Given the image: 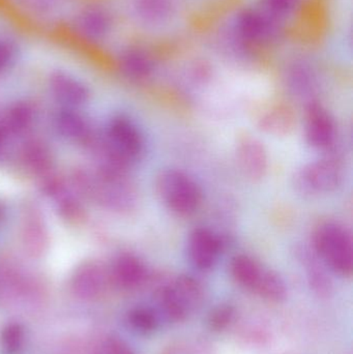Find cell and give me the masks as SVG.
Listing matches in <instances>:
<instances>
[{"mask_svg":"<svg viewBox=\"0 0 353 354\" xmlns=\"http://www.w3.org/2000/svg\"><path fill=\"white\" fill-rule=\"evenodd\" d=\"M115 8L112 0H81L60 35L90 53L111 52L118 45Z\"/></svg>","mask_w":353,"mask_h":354,"instance_id":"6da1fadb","label":"cell"},{"mask_svg":"<svg viewBox=\"0 0 353 354\" xmlns=\"http://www.w3.org/2000/svg\"><path fill=\"white\" fill-rule=\"evenodd\" d=\"M81 0H0V10L29 32L59 35Z\"/></svg>","mask_w":353,"mask_h":354,"instance_id":"7a4b0ae2","label":"cell"},{"mask_svg":"<svg viewBox=\"0 0 353 354\" xmlns=\"http://www.w3.org/2000/svg\"><path fill=\"white\" fill-rule=\"evenodd\" d=\"M311 247L331 272L344 277L352 274V235L341 223H321L313 232Z\"/></svg>","mask_w":353,"mask_h":354,"instance_id":"3957f363","label":"cell"},{"mask_svg":"<svg viewBox=\"0 0 353 354\" xmlns=\"http://www.w3.org/2000/svg\"><path fill=\"white\" fill-rule=\"evenodd\" d=\"M155 191L164 205L176 216L195 214L202 202L200 185L182 170L168 168L155 178Z\"/></svg>","mask_w":353,"mask_h":354,"instance_id":"277c9868","label":"cell"},{"mask_svg":"<svg viewBox=\"0 0 353 354\" xmlns=\"http://www.w3.org/2000/svg\"><path fill=\"white\" fill-rule=\"evenodd\" d=\"M343 177L339 159L330 156L296 170L292 176V187L300 197L315 199L337 191L343 183Z\"/></svg>","mask_w":353,"mask_h":354,"instance_id":"5b68a950","label":"cell"},{"mask_svg":"<svg viewBox=\"0 0 353 354\" xmlns=\"http://www.w3.org/2000/svg\"><path fill=\"white\" fill-rule=\"evenodd\" d=\"M203 297L202 284L194 277L182 274L162 289L157 311L161 319L184 322L198 309Z\"/></svg>","mask_w":353,"mask_h":354,"instance_id":"8992f818","label":"cell"},{"mask_svg":"<svg viewBox=\"0 0 353 354\" xmlns=\"http://www.w3.org/2000/svg\"><path fill=\"white\" fill-rule=\"evenodd\" d=\"M107 164L124 169L142 157L144 138L140 129L126 116H117L106 130Z\"/></svg>","mask_w":353,"mask_h":354,"instance_id":"52a82bcc","label":"cell"},{"mask_svg":"<svg viewBox=\"0 0 353 354\" xmlns=\"http://www.w3.org/2000/svg\"><path fill=\"white\" fill-rule=\"evenodd\" d=\"M28 30L0 10V78L12 75L32 52Z\"/></svg>","mask_w":353,"mask_h":354,"instance_id":"ba28073f","label":"cell"},{"mask_svg":"<svg viewBox=\"0 0 353 354\" xmlns=\"http://www.w3.org/2000/svg\"><path fill=\"white\" fill-rule=\"evenodd\" d=\"M124 170L106 164L97 183L99 201L108 208L118 212L132 209L137 202L136 191L124 176Z\"/></svg>","mask_w":353,"mask_h":354,"instance_id":"9c48e42d","label":"cell"},{"mask_svg":"<svg viewBox=\"0 0 353 354\" xmlns=\"http://www.w3.org/2000/svg\"><path fill=\"white\" fill-rule=\"evenodd\" d=\"M225 249V241L219 233L205 226L193 229L187 241L189 262L199 272H209L217 266Z\"/></svg>","mask_w":353,"mask_h":354,"instance_id":"30bf717a","label":"cell"},{"mask_svg":"<svg viewBox=\"0 0 353 354\" xmlns=\"http://www.w3.org/2000/svg\"><path fill=\"white\" fill-rule=\"evenodd\" d=\"M48 87L52 97L66 107L83 105L90 97V89L80 75L64 66L50 70Z\"/></svg>","mask_w":353,"mask_h":354,"instance_id":"8fae6325","label":"cell"},{"mask_svg":"<svg viewBox=\"0 0 353 354\" xmlns=\"http://www.w3.org/2000/svg\"><path fill=\"white\" fill-rule=\"evenodd\" d=\"M305 136L307 143L318 151H331L337 141V126L332 114L318 101L306 105Z\"/></svg>","mask_w":353,"mask_h":354,"instance_id":"7c38bea8","label":"cell"},{"mask_svg":"<svg viewBox=\"0 0 353 354\" xmlns=\"http://www.w3.org/2000/svg\"><path fill=\"white\" fill-rule=\"evenodd\" d=\"M236 159L245 176L260 181L269 171V155L263 143L253 137H245L236 147Z\"/></svg>","mask_w":353,"mask_h":354,"instance_id":"4fadbf2b","label":"cell"},{"mask_svg":"<svg viewBox=\"0 0 353 354\" xmlns=\"http://www.w3.org/2000/svg\"><path fill=\"white\" fill-rule=\"evenodd\" d=\"M108 276L99 264L86 263L75 272L70 282L73 292L79 299L93 301L107 288Z\"/></svg>","mask_w":353,"mask_h":354,"instance_id":"5bb4252c","label":"cell"},{"mask_svg":"<svg viewBox=\"0 0 353 354\" xmlns=\"http://www.w3.org/2000/svg\"><path fill=\"white\" fill-rule=\"evenodd\" d=\"M116 64L122 76L134 82L146 80L153 72V64L149 54L139 48L113 49Z\"/></svg>","mask_w":353,"mask_h":354,"instance_id":"9a60e30c","label":"cell"},{"mask_svg":"<svg viewBox=\"0 0 353 354\" xmlns=\"http://www.w3.org/2000/svg\"><path fill=\"white\" fill-rule=\"evenodd\" d=\"M110 277L114 284L120 288L134 289L146 280L147 268L137 256L122 254L112 263Z\"/></svg>","mask_w":353,"mask_h":354,"instance_id":"2e32d148","label":"cell"},{"mask_svg":"<svg viewBox=\"0 0 353 354\" xmlns=\"http://www.w3.org/2000/svg\"><path fill=\"white\" fill-rule=\"evenodd\" d=\"M294 248L296 257L306 270L311 287L319 295H327L331 290L332 283L331 279L325 272V264L319 259L312 247L296 245Z\"/></svg>","mask_w":353,"mask_h":354,"instance_id":"e0dca14e","label":"cell"},{"mask_svg":"<svg viewBox=\"0 0 353 354\" xmlns=\"http://www.w3.org/2000/svg\"><path fill=\"white\" fill-rule=\"evenodd\" d=\"M296 116L287 105H276L265 110L258 120L259 130L274 137H285L296 128Z\"/></svg>","mask_w":353,"mask_h":354,"instance_id":"ac0fdd59","label":"cell"},{"mask_svg":"<svg viewBox=\"0 0 353 354\" xmlns=\"http://www.w3.org/2000/svg\"><path fill=\"white\" fill-rule=\"evenodd\" d=\"M267 268L246 254L234 256L230 262V272L236 283L255 292L263 280Z\"/></svg>","mask_w":353,"mask_h":354,"instance_id":"d6986e66","label":"cell"},{"mask_svg":"<svg viewBox=\"0 0 353 354\" xmlns=\"http://www.w3.org/2000/svg\"><path fill=\"white\" fill-rule=\"evenodd\" d=\"M287 84L292 95L306 102V105L317 101L315 99L316 80L314 74L307 66H296L292 68L288 74Z\"/></svg>","mask_w":353,"mask_h":354,"instance_id":"ffe728a7","label":"cell"},{"mask_svg":"<svg viewBox=\"0 0 353 354\" xmlns=\"http://www.w3.org/2000/svg\"><path fill=\"white\" fill-rule=\"evenodd\" d=\"M56 128L62 136L75 141L84 142L90 138V129L82 118L73 112L62 111L56 118Z\"/></svg>","mask_w":353,"mask_h":354,"instance_id":"44dd1931","label":"cell"},{"mask_svg":"<svg viewBox=\"0 0 353 354\" xmlns=\"http://www.w3.org/2000/svg\"><path fill=\"white\" fill-rule=\"evenodd\" d=\"M133 16L144 22H153L169 12V0H128Z\"/></svg>","mask_w":353,"mask_h":354,"instance_id":"7402d4cb","label":"cell"},{"mask_svg":"<svg viewBox=\"0 0 353 354\" xmlns=\"http://www.w3.org/2000/svg\"><path fill=\"white\" fill-rule=\"evenodd\" d=\"M254 293L267 301L278 303L287 297V286L285 281L277 272L267 268L263 280Z\"/></svg>","mask_w":353,"mask_h":354,"instance_id":"603a6c76","label":"cell"},{"mask_svg":"<svg viewBox=\"0 0 353 354\" xmlns=\"http://www.w3.org/2000/svg\"><path fill=\"white\" fill-rule=\"evenodd\" d=\"M161 317L157 309L145 306L133 308L128 314L131 328L140 334H151L159 328Z\"/></svg>","mask_w":353,"mask_h":354,"instance_id":"cb8c5ba5","label":"cell"},{"mask_svg":"<svg viewBox=\"0 0 353 354\" xmlns=\"http://www.w3.org/2000/svg\"><path fill=\"white\" fill-rule=\"evenodd\" d=\"M25 330L19 322H10L0 330L2 354H20L24 348Z\"/></svg>","mask_w":353,"mask_h":354,"instance_id":"d4e9b609","label":"cell"},{"mask_svg":"<svg viewBox=\"0 0 353 354\" xmlns=\"http://www.w3.org/2000/svg\"><path fill=\"white\" fill-rule=\"evenodd\" d=\"M240 29L250 39H265L273 33L274 24L269 17L250 12L245 15L240 20Z\"/></svg>","mask_w":353,"mask_h":354,"instance_id":"484cf974","label":"cell"},{"mask_svg":"<svg viewBox=\"0 0 353 354\" xmlns=\"http://www.w3.org/2000/svg\"><path fill=\"white\" fill-rule=\"evenodd\" d=\"M23 235L29 251L35 254L43 249L46 241L45 229L35 212L28 214V216L25 220Z\"/></svg>","mask_w":353,"mask_h":354,"instance_id":"4316f807","label":"cell"},{"mask_svg":"<svg viewBox=\"0 0 353 354\" xmlns=\"http://www.w3.org/2000/svg\"><path fill=\"white\" fill-rule=\"evenodd\" d=\"M33 122V110L30 105L19 103L8 112L6 126L12 133L20 134L30 129Z\"/></svg>","mask_w":353,"mask_h":354,"instance_id":"83f0119b","label":"cell"},{"mask_svg":"<svg viewBox=\"0 0 353 354\" xmlns=\"http://www.w3.org/2000/svg\"><path fill=\"white\" fill-rule=\"evenodd\" d=\"M24 162L32 171L44 172L49 168L50 155L43 145L33 142L25 147Z\"/></svg>","mask_w":353,"mask_h":354,"instance_id":"f1b7e54d","label":"cell"},{"mask_svg":"<svg viewBox=\"0 0 353 354\" xmlns=\"http://www.w3.org/2000/svg\"><path fill=\"white\" fill-rule=\"evenodd\" d=\"M234 308L230 305H222L216 308L209 315V324L211 330H222L233 320Z\"/></svg>","mask_w":353,"mask_h":354,"instance_id":"f546056e","label":"cell"},{"mask_svg":"<svg viewBox=\"0 0 353 354\" xmlns=\"http://www.w3.org/2000/svg\"><path fill=\"white\" fill-rule=\"evenodd\" d=\"M296 1V0H267V6L273 12L284 14L294 8Z\"/></svg>","mask_w":353,"mask_h":354,"instance_id":"4dcf8cb0","label":"cell"},{"mask_svg":"<svg viewBox=\"0 0 353 354\" xmlns=\"http://www.w3.org/2000/svg\"><path fill=\"white\" fill-rule=\"evenodd\" d=\"M4 153V134L3 131L0 128V158H2V155Z\"/></svg>","mask_w":353,"mask_h":354,"instance_id":"1f68e13d","label":"cell"},{"mask_svg":"<svg viewBox=\"0 0 353 354\" xmlns=\"http://www.w3.org/2000/svg\"><path fill=\"white\" fill-rule=\"evenodd\" d=\"M2 218V210L1 208H0V218Z\"/></svg>","mask_w":353,"mask_h":354,"instance_id":"d6a6232c","label":"cell"}]
</instances>
